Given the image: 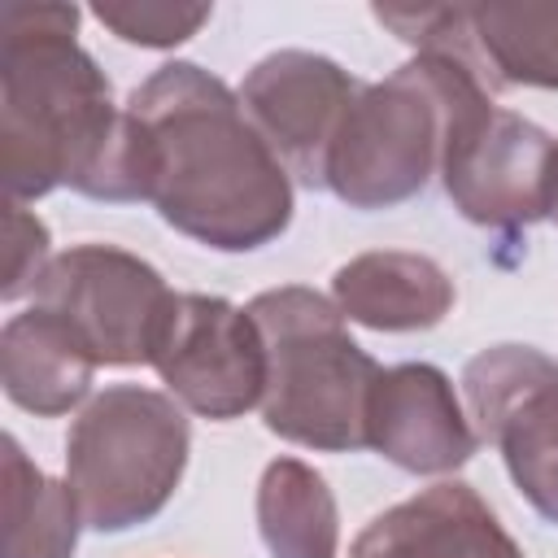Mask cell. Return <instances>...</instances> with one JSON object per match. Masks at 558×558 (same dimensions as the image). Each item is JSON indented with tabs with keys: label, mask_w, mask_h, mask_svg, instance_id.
I'll return each mask as SVG.
<instances>
[{
	"label": "cell",
	"mask_w": 558,
	"mask_h": 558,
	"mask_svg": "<svg viewBox=\"0 0 558 558\" xmlns=\"http://www.w3.org/2000/svg\"><path fill=\"white\" fill-rule=\"evenodd\" d=\"M74 4L17 0L4 9L0 52V170L9 201L52 187L92 201H148L144 153L96 57L74 39Z\"/></svg>",
	"instance_id": "cell-1"
},
{
	"label": "cell",
	"mask_w": 558,
	"mask_h": 558,
	"mask_svg": "<svg viewBox=\"0 0 558 558\" xmlns=\"http://www.w3.org/2000/svg\"><path fill=\"white\" fill-rule=\"evenodd\" d=\"M126 113L166 227L218 253H248L288 231L292 179L218 74L170 61L131 92Z\"/></svg>",
	"instance_id": "cell-2"
},
{
	"label": "cell",
	"mask_w": 558,
	"mask_h": 558,
	"mask_svg": "<svg viewBox=\"0 0 558 558\" xmlns=\"http://www.w3.org/2000/svg\"><path fill=\"white\" fill-rule=\"evenodd\" d=\"M493 96L484 78L440 52H418L384 83H362L331 157L327 187L349 209H392L440 174L453 122Z\"/></svg>",
	"instance_id": "cell-3"
},
{
	"label": "cell",
	"mask_w": 558,
	"mask_h": 558,
	"mask_svg": "<svg viewBox=\"0 0 558 558\" xmlns=\"http://www.w3.org/2000/svg\"><path fill=\"white\" fill-rule=\"evenodd\" d=\"M248 314L266 340V432L323 453L366 449V401L379 362L349 336L336 301L292 283L257 292Z\"/></svg>",
	"instance_id": "cell-4"
},
{
	"label": "cell",
	"mask_w": 558,
	"mask_h": 558,
	"mask_svg": "<svg viewBox=\"0 0 558 558\" xmlns=\"http://www.w3.org/2000/svg\"><path fill=\"white\" fill-rule=\"evenodd\" d=\"M192 449V427L174 397L113 384L96 392L65 436V484L83 527L126 532L166 510Z\"/></svg>",
	"instance_id": "cell-5"
},
{
	"label": "cell",
	"mask_w": 558,
	"mask_h": 558,
	"mask_svg": "<svg viewBox=\"0 0 558 558\" xmlns=\"http://www.w3.org/2000/svg\"><path fill=\"white\" fill-rule=\"evenodd\" d=\"M174 301L157 266L113 244H74L35 283V305L65 323L96 366H153Z\"/></svg>",
	"instance_id": "cell-6"
},
{
	"label": "cell",
	"mask_w": 558,
	"mask_h": 558,
	"mask_svg": "<svg viewBox=\"0 0 558 558\" xmlns=\"http://www.w3.org/2000/svg\"><path fill=\"white\" fill-rule=\"evenodd\" d=\"M440 183L475 227H532L558 209V140L484 96L453 122Z\"/></svg>",
	"instance_id": "cell-7"
},
{
	"label": "cell",
	"mask_w": 558,
	"mask_h": 558,
	"mask_svg": "<svg viewBox=\"0 0 558 558\" xmlns=\"http://www.w3.org/2000/svg\"><path fill=\"white\" fill-rule=\"evenodd\" d=\"M475 436L497 445L514 488L558 523V362L532 344H493L462 366Z\"/></svg>",
	"instance_id": "cell-8"
},
{
	"label": "cell",
	"mask_w": 558,
	"mask_h": 558,
	"mask_svg": "<svg viewBox=\"0 0 558 558\" xmlns=\"http://www.w3.org/2000/svg\"><path fill=\"white\" fill-rule=\"evenodd\" d=\"M153 371L192 414L227 423L266 397V340L248 310L222 296L179 292Z\"/></svg>",
	"instance_id": "cell-9"
},
{
	"label": "cell",
	"mask_w": 558,
	"mask_h": 558,
	"mask_svg": "<svg viewBox=\"0 0 558 558\" xmlns=\"http://www.w3.org/2000/svg\"><path fill=\"white\" fill-rule=\"evenodd\" d=\"M357 92L362 83L331 57L279 48L244 74L240 105L288 174L305 187H327V157Z\"/></svg>",
	"instance_id": "cell-10"
},
{
	"label": "cell",
	"mask_w": 558,
	"mask_h": 558,
	"mask_svg": "<svg viewBox=\"0 0 558 558\" xmlns=\"http://www.w3.org/2000/svg\"><path fill=\"white\" fill-rule=\"evenodd\" d=\"M480 436L458 405L449 375L432 362H401L379 371L366 401V449L401 471L445 475L471 462Z\"/></svg>",
	"instance_id": "cell-11"
},
{
	"label": "cell",
	"mask_w": 558,
	"mask_h": 558,
	"mask_svg": "<svg viewBox=\"0 0 558 558\" xmlns=\"http://www.w3.org/2000/svg\"><path fill=\"white\" fill-rule=\"evenodd\" d=\"M349 558H523V549L471 484L445 480L375 514Z\"/></svg>",
	"instance_id": "cell-12"
},
{
	"label": "cell",
	"mask_w": 558,
	"mask_h": 558,
	"mask_svg": "<svg viewBox=\"0 0 558 558\" xmlns=\"http://www.w3.org/2000/svg\"><path fill=\"white\" fill-rule=\"evenodd\" d=\"M331 301L371 331H427L453 310V279L423 253L375 248L336 270Z\"/></svg>",
	"instance_id": "cell-13"
},
{
	"label": "cell",
	"mask_w": 558,
	"mask_h": 558,
	"mask_svg": "<svg viewBox=\"0 0 558 558\" xmlns=\"http://www.w3.org/2000/svg\"><path fill=\"white\" fill-rule=\"evenodd\" d=\"M96 362L48 310L31 305L0 331V384L4 397L39 418L70 414L92 392Z\"/></svg>",
	"instance_id": "cell-14"
},
{
	"label": "cell",
	"mask_w": 558,
	"mask_h": 558,
	"mask_svg": "<svg viewBox=\"0 0 558 558\" xmlns=\"http://www.w3.org/2000/svg\"><path fill=\"white\" fill-rule=\"evenodd\" d=\"M257 527L270 558H336L340 514L327 480L301 458H275L257 484Z\"/></svg>",
	"instance_id": "cell-15"
},
{
	"label": "cell",
	"mask_w": 558,
	"mask_h": 558,
	"mask_svg": "<svg viewBox=\"0 0 558 558\" xmlns=\"http://www.w3.org/2000/svg\"><path fill=\"white\" fill-rule=\"evenodd\" d=\"M466 26L493 92H558V4H466Z\"/></svg>",
	"instance_id": "cell-16"
},
{
	"label": "cell",
	"mask_w": 558,
	"mask_h": 558,
	"mask_svg": "<svg viewBox=\"0 0 558 558\" xmlns=\"http://www.w3.org/2000/svg\"><path fill=\"white\" fill-rule=\"evenodd\" d=\"M78 501L4 436V558H74Z\"/></svg>",
	"instance_id": "cell-17"
},
{
	"label": "cell",
	"mask_w": 558,
	"mask_h": 558,
	"mask_svg": "<svg viewBox=\"0 0 558 558\" xmlns=\"http://www.w3.org/2000/svg\"><path fill=\"white\" fill-rule=\"evenodd\" d=\"M96 22L109 26L122 44L174 48L209 22V4H166V0H100L92 4Z\"/></svg>",
	"instance_id": "cell-18"
},
{
	"label": "cell",
	"mask_w": 558,
	"mask_h": 558,
	"mask_svg": "<svg viewBox=\"0 0 558 558\" xmlns=\"http://www.w3.org/2000/svg\"><path fill=\"white\" fill-rule=\"evenodd\" d=\"M4 283H0V296L4 301H17L22 292H35L39 275L48 270V227L17 201H9V214H4Z\"/></svg>",
	"instance_id": "cell-19"
},
{
	"label": "cell",
	"mask_w": 558,
	"mask_h": 558,
	"mask_svg": "<svg viewBox=\"0 0 558 558\" xmlns=\"http://www.w3.org/2000/svg\"><path fill=\"white\" fill-rule=\"evenodd\" d=\"M554 222H558V209H554Z\"/></svg>",
	"instance_id": "cell-20"
}]
</instances>
